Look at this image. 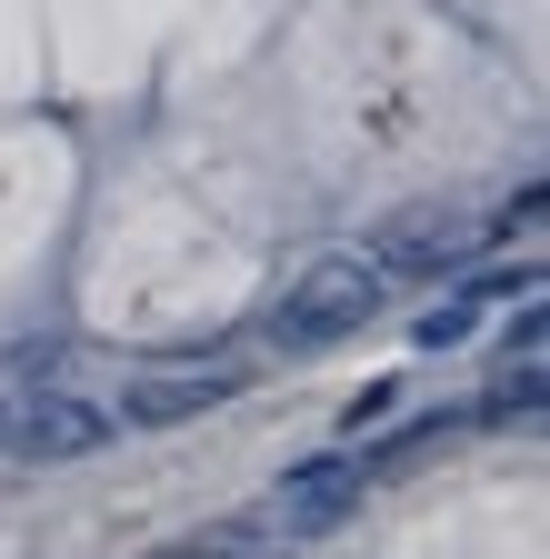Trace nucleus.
I'll use <instances>...</instances> for the list:
<instances>
[{"instance_id":"1","label":"nucleus","mask_w":550,"mask_h":559,"mask_svg":"<svg viewBox=\"0 0 550 559\" xmlns=\"http://www.w3.org/2000/svg\"><path fill=\"white\" fill-rule=\"evenodd\" d=\"M371 310H381V270L371 260H320L301 290L270 310V349H330V340H351Z\"/></svg>"},{"instance_id":"2","label":"nucleus","mask_w":550,"mask_h":559,"mask_svg":"<svg viewBox=\"0 0 550 559\" xmlns=\"http://www.w3.org/2000/svg\"><path fill=\"white\" fill-rule=\"evenodd\" d=\"M110 440V409L101 400H71V390H31L11 400V450L40 469V460H91Z\"/></svg>"},{"instance_id":"3","label":"nucleus","mask_w":550,"mask_h":559,"mask_svg":"<svg viewBox=\"0 0 550 559\" xmlns=\"http://www.w3.org/2000/svg\"><path fill=\"white\" fill-rule=\"evenodd\" d=\"M241 390V370L231 360H190V370H141L120 390V419H141V430H180V419H200V409H221Z\"/></svg>"},{"instance_id":"4","label":"nucleus","mask_w":550,"mask_h":559,"mask_svg":"<svg viewBox=\"0 0 550 559\" xmlns=\"http://www.w3.org/2000/svg\"><path fill=\"white\" fill-rule=\"evenodd\" d=\"M361 460H311V469H291L281 479V530H330V520H351V500H361Z\"/></svg>"},{"instance_id":"5","label":"nucleus","mask_w":550,"mask_h":559,"mask_svg":"<svg viewBox=\"0 0 550 559\" xmlns=\"http://www.w3.org/2000/svg\"><path fill=\"white\" fill-rule=\"evenodd\" d=\"M390 260L400 270H431V260H460V240H450V221H400L390 230Z\"/></svg>"},{"instance_id":"6","label":"nucleus","mask_w":550,"mask_h":559,"mask_svg":"<svg viewBox=\"0 0 550 559\" xmlns=\"http://www.w3.org/2000/svg\"><path fill=\"white\" fill-rule=\"evenodd\" d=\"M470 340V300H441L431 320H421V349H460Z\"/></svg>"},{"instance_id":"7","label":"nucleus","mask_w":550,"mask_h":559,"mask_svg":"<svg viewBox=\"0 0 550 559\" xmlns=\"http://www.w3.org/2000/svg\"><path fill=\"white\" fill-rule=\"evenodd\" d=\"M390 400H400V390H390V380H371V390L351 400V430H371V419H390Z\"/></svg>"}]
</instances>
